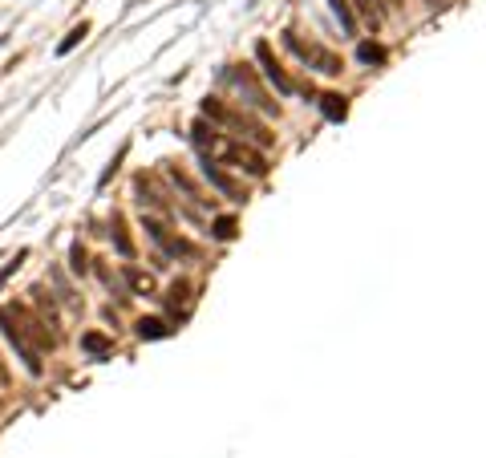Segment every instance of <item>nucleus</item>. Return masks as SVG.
<instances>
[{
	"instance_id": "1",
	"label": "nucleus",
	"mask_w": 486,
	"mask_h": 458,
	"mask_svg": "<svg viewBox=\"0 0 486 458\" xmlns=\"http://www.w3.org/2000/svg\"><path fill=\"white\" fill-rule=\"evenodd\" d=\"M215 158H227V162H235L239 171H252V175H264L267 167H264V154L260 150H252V146H243V142H231V138H223L215 134V142L207 146Z\"/></svg>"
},
{
	"instance_id": "2",
	"label": "nucleus",
	"mask_w": 486,
	"mask_h": 458,
	"mask_svg": "<svg viewBox=\"0 0 486 458\" xmlns=\"http://www.w3.org/2000/svg\"><path fill=\"white\" fill-rule=\"evenodd\" d=\"M203 114H207V118H215V122H227V126H235V130H243L247 138H256L260 146H267V142H271V134H264V126H256V122H247L243 114H235V110L219 106L215 97H207V101H203ZM243 134H239V138H243Z\"/></svg>"
},
{
	"instance_id": "3",
	"label": "nucleus",
	"mask_w": 486,
	"mask_h": 458,
	"mask_svg": "<svg viewBox=\"0 0 486 458\" xmlns=\"http://www.w3.org/2000/svg\"><path fill=\"white\" fill-rule=\"evenodd\" d=\"M0 333L8 337V345L16 349V357L25 361V369H29L33 377H41V373H45V365H41V353H37V349H33V345H29V341H25V337H21L16 328H12V321H8V313H4V309H0Z\"/></svg>"
},
{
	"instance_id": "4",
	"label": "nucleus",
	"mask_w": 486,
	"mask_h": 458,
	"mask_svg": "<svg viewBox=\"0 0 486 458\" xmlns=\"http://www.w3.org/2000/svg\"><path fill=\"white\" fill-rule=\"evenodd\" d=\"M288 49H292L300 61L316 65L320 73H341V57H332V53H324V49H316V45H304V41H300V37H292V33H288Z\"/></svg>"
},
{
	"instance_id": "5",
	"label": "nucleus",
	"mask_w": 486,
	"mask_h": 458,
	"mask_svg": "<svg viewBox=\"0 0 486 458\" xmlns=\"http://www.w3.org/2000/svg\"><path fill=\"white\" fill-rule=\"evenodd\" d=\"M256 57H260V65H264V77H267V82H271L280 93H292V82H288V77H284V69L271 61V49L260 45V49H256Z\"/></svg>"
},
{
	"instance_id": "6",
	"label": "nucleus",
	"mask_w": 486,
	"mask_h": 458,
	"mask_svg": "<svg viewBox=\"0 0 486 458\" xmlns=\"http://www.w3.org/2000/svg\"><path fill=\"white\" fill-rule=\"evenodd\" d=\"M203 175H207V183H215L223 191V195H227V199H235V203H243V191H239V186L231 183V179H227V175H223L219 167H215V162H211V158H203Z\"/></svg>"
},
{
	"instance_id": "7",
	"label": "nucleus",
	"mask_w": 486,
	"mask_h": 458,
	"mask_svg": "<svg viewBox=\"0 0 486 458\" xmlns=\"http://www.w3.org/2000/svg\"><path fill=\"white\" fill-rule=\"evenodd\" d=\"M82 349H86L89 357H106V353L114 349V341H110L106 333H86V337H82Z\"/></svg>"
},
{
	"instance_id": "8",
	"label": "nucleus",
	"mask_w": 486,
	"mask_h": 458,
	"mask_svg": "<svg viewBox=\"0 0 486 458\" xmlns=\"http://www.w3.org/2000/svg\"><path fill=\"white\" fill-rule=\"evenodd\" d=\"M110 235H114V243H118V252L130 260L134 256V243H130V235H126V224H122V215H114L110 219Z\"/></svg>"
},
{
	"instance_id": "9",
	"label": "nucleus",
	"mask_w": 486,
	"mask_h": 458,
	"mask_svg": "<svg viewBox=\"0 0 486 458\" xmlns=\"http://www.w3.org/2000/svg\"><path fill=\"white\" fill-rule=\"evenodd\" d=\"M171 328H167V321H158V317H142L138 321V337L142 341H158V337H167Z\"/></svg>"
},
{
	"instance_id": "10",
	"label": "nucleus",
	"mask_w": 486,
	"mask_h": 458,
	"mask_svg": "<svg viewBox=\"0 0 486 458\" xmlns=\"http://www.w3.org/2000/svg\"><path fill=\"white\" fill-rule=\"evenodd\" d=\"M320 101H324V114H328V118H332V122H337V118H345V114H349V106H345V97H341V93H324V97H320Z\"/></svg>"
},
{
	"instance_id": "11",
	"label": "nucleus",
	"mask_w": 486,
	"mask_h": 458,
	"mask_svg": "<svg viewBox=\"0 0 486 458\" xmlns=\"http://www.w3.org/2000/svg\"><path fill=\"white\" fill-rule=\"evenodd\" d=\"M356 53H361V61H365V65H381V61H385V49H381V45H369V41L356 49Z\"/></svg>"
},
{
	"instance_id": "12",
	"label": "nucleus",
	"mask_w": 486,
	"mask_h": 458,
	"mask_svg": "<svg viewBox=\"0 0 486 458\" xmlns=\"http://www.w3.org/2000/svg\"><path fill=\"white\" fill-rule=\"evenodd\" d=\"M332 4V12L341 16V25H345V33H353V12H349V0H328Z\"/></svg>"
},
{
	"instance_id": "13",
	"label": "nucleus",
	"mask_w": 486,
	"mask_h": 458,
	"mask_svg": "<svg viewBox=\"0 0 486 458\" xmlns=\"http://www.w3.org/2000/svg\"><path fill=\"white\" fill-rule=\"evenodd\" d=\"M86 33H89V25H77V29H69V37H65V41L57 45V53H69V49H73L77 41H82V37H86Z\"/></svg>"
},
{
	"instance_id": "14",
	"label": "nucleus",
	"mask_w": 486,
	"mask_h": 458,
	"mask_svg": "<svg viewBox=\"0 0 486 458\" xmlns=\"http://www.w3.org/2000/svg\"><path fill=\"white\" fill-rule=\"evenodd\" d=\"M69 268H73L77 276L86 272V252H82V243H73V248H69Z\"/></svg>"
},
{
	"instance_id": "15",
	"label": "nucleus",
	"mask_w": 486,
	"mask_h": 458,
	"mask_svg": "<svg viewBox=\"0 0 486 458\" xmlns=\"http://www.w3.org/2000/svg\"><path fill=\"white\" fill-rule=\"evenodd\" d=\"M126 280L134 284V292H150V276H142V272H134V268H126Z\"/></svg>"
},
{
	"instance_id": "16",
	"label": "nucleus",
	"mask_w": 486,
	"mask_h": 458,
	"mask_svg": "<svg viewBox=\"0 0 486 458\" xmlns=\"http://www.w3.org/2000/svg\"><path fill=\"white\" fill-rule=\"evenodd\" d=\"M25 256H29V252H16V256H12V260H8V264L0 268V288H4V280H8V276H12L16 268H21V260H25Z\"/></svg>"
},
{
	"instance_id": "17",
	"label": "nucleus",
	"mask_w": 486,
	"mask_h": 458,
	"mask_svg": "<svg viewBox=\"0 0 486 458\" xmlns=\"http://www.w3.org/2000/svg\"><path fill=\"white\" fill-rule=\"evenodd\" d=\"M231 235H235V219H227V215L215 219V239H231Z\"/></svg>"
},
{
	"instance_id": "18",
	"label": "nucleus",
	"mask_w": 486,
	"mask_h": 458,
	"mask_svg": "<svg viewBox=\"0 0 486 458\" xmlns=\"http://www.w3.org/2000/svg\"><path fill=\"white\" fill-rule=\"evenodd\" d=\"M33 296H37V304H41L45 313H49V321H57V309H53V300L45 296V288H33Z\"/></svg>"
},
{
	"instance_id": "19",
	"label": "nucleus",
	"mask_w": 486,
	"mask_h": 458,
	"mask_svg": "<svg viewBox=\"0 0 486 458\" xmlns=\"http://www.w3.org/2000/svg\"><path fill=\"white\" fill-rule=\"evenodd\" d=\"M0 385H8V369L0 365Z\"/></svg>"
}]
</instances>
